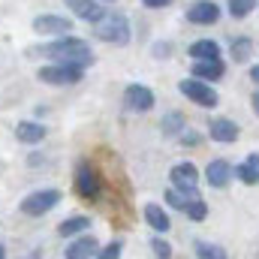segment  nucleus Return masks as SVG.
<instances>
[{
    "label": "nucleus",
    "mask_w": 259,
    "mask_h": 259,
    "mask_svg": "<svg viewBox=\"0 0 259 259\" xmlns=\"http://www.w3.org/2000/svg\"><path fill=\"white\" fill-rule=\"evenodd\" d=\"M253 112H256V115H259V94H256V97H253Z\"/></svg>",
    "instance_id": "nucleus-31"
},
{
    "label": "nucleus",
    "mask_w": 259,
    "mask_h": 259,
    "mask_svg": "<svg viewBox=\"0 0 259 259\" xmlns=\"http://www.w3.org/2000/svg\"><path fill=\"white\" fill-rule=\"evenodd\" d=\"M250 49H253L250 39H235V42H232V58H235V61H247Z\"/></svg>",
    "instance_id": "nucleus-21"
},
{
    "label": "nucleus",
    "mask_w": 259,
    "mask_h": 259,
    "mask_svg": "<svg viewBox=\"0 0 259 259\" xmlns=\"http://www.w3.org/2000/svg\"><path fill=\"white\" fill-rule=\"evenodd\" d=\"M66 3H69L72 12H75L78 18H84V21H97V18L103 15V9H100L97 0H66Z\"/></svg>",
    "instance_id": "nucleus-14"
},
{
    "label": "nucleus",
    "mask_w": 259,
    "mask_h": 259,
    "mask_svg": "<svg viewBox=\"0 0 259 259\" xmlns=\"http://www.w3.org/2000/svg\"><path fill=\"white\" fill-rule=\"evenodd\" d=\"M250 9H253V0H229V12L235 18H244Z\"/></svg>",
    "instance_id": "nucleus-23"
},
{
    "label": "nucleus",
    "mask_w": 259,
    "mask_h": 259,
    "mask_svg": "<svg viewBox=\"0 0 259 259\" xmlns=\"http://www.w3.org/2000/svg\"><path fill=\"white\" fill-rule=\"evenodd\" d=\"M145 220H148V226H154L157 232H166L172 223H169V214L160 208V205H145Z\"/></svg>",
    "instance_id": "nucleus-16"
},
{
    "label": "nucleus",
    "mask_w": 259,
    "mask_h": 259,
    "mask_svg": "<svg viewBox=\"0 0 259 259\" xmlns=\"http://www.w3.org/2000/svg\"><path fill=\"white\" fill-rule=\"evenodd\" d=\"M178 91H181L190 103H196V106H205V109H214V106L220 103L217 91H214V88H208L202 78H184V81L178 84Z\"/></svg>",
    "instance_id": "nucleus-3"
},
{
    "label": "nucleus",
    "mask_w": 259,
    "mask_h": 259,
    "mask_svg": "<svg viewBox=\"0 0 259 259\" xmlns=\"http://www.w3.org/2000/svg\"><path fill=\"white\" fill-rule=\"evenodd\" d=\"M75 190L84 196V199H97V196H100V181H97L94 169H88V166L78 169V175H75Z\"/></svg>",
    "instance_id": "nucleus-10"
},
{
    "label": "nucleus",
    "mask_w": 259,
    "mask_h": 259,
    "mask_svg": "<svg viewBox=\"0 0 259 259\" xmlns=\"http://www.w3.org/2000/svg\"><path fill=\"white\" fill-rule=\"evenodd\" d=\"M211 139H217V142H235L238 139V127L232 121H214L211 124Z\"/></svg>",
    "instance_id": "nucleus-18"
},
{
    "label": "nucleus",
    "mask_w": 259,
    "mask_h": 259,
    "mask_svg": "<svg viewBox=\"0 0 259 259\" xmlns=\"http://www.w3.org/2000/svg\"><path fill=\"white\" fill-rule=\"evenodd\" d=\"M172 184H175V190H181L184 196H199L196 190V184H199V172H196L193 163H178L175 169H172Z\"/></svg>",
    "instance_id": "nucleus-6"
},
{
    "label": "nucleus",
    "mask_w": 259,
    "mask_h": 259,
    "mask_svg": "<svg viewBox=\"0 0 259 259\" xmlns=\"http://www.w3.org/2000/svg\"><path fill=\"white\" fill-rule=\"evenodd\" d=\"M235 172H238V178H241L244 184H256V181H259V157H256V154H250V157L235 169Z\"/></svg>",
    "instance_id": "nucleus-17"
},
{
    "label": "nucleus",
    "mask_w": 259,
    "mask_h": 259,
    "mask_svg": "<svg viewBox=\"0 0 259 259\" xmlns=\"http://www.w3.org/2000/svg\"><path fill=\"white\" fill-rule=\"evenodd\" d=\"M100 244L94 241V238H78V241H72L69 247H66V256L69 259H84V256H97L100 250H97Z\"/></svg>",
    "instance_id": "nucleus-15"
},
{
    "label": "nucleus",
    "mask_w": 259,
    "mask_h": 259,
    "mask_svg": "<svg viewBox=\"0 0 259 259\" xmlns=\"http://www.w3.org/2000/svg\"><path fill=\"white\" fill-rule=\"evenodd\" d=\"M30 55H39V58H52V61H61V64H94V55H91V46L78 36H61L49 46H39V49H30Z\"/></svg>",
    "instance_id": "nucleus-1"
},
{
    "label": "nucleus",
    "mask_w": 259,
    "mask_h": 259,
    "mask_svg": "<svg viewBox=\"0 0 259 259\" xmlns=\"http://www.w3.org/2000/svg\"><path fill=\"white\" fill-rule=\"evenodd\" d=\"M250 78H253V81H256V84H259V64L253 66V69H250Z\"/></svg>",
    "instance_id": "nucleus-30"
},
{
    "label": "nucleus",
    "mask_w": 259,
    "mask_h": 259,
    "mask_svg": "<svg viewBox=\"0 0 259 259\" xmlns=\"http://www.w3.org/2000/svg\"><path fill=\"white\" fill-rule=\"evenodd\" d=\"M184 208H187V214H190L193 220H202V217H205V211H208V208H205V202H202L199 196L187 199V205H184Z\"/></svg>",
    "instance_id": "nucleus-22"
},
{
    "label": "nucleus",
    "mask_w": 259,
    "mask_h": 259,
    "mask_svg": "<svg viewBox=\"0 0 259 259\" xmlns=\"http://www.w3.org/2000/svg\"><path fill=\"white\" fill-rule=\"evenodd\" d=\"M124 103H127L130 112H148L154 106V94L145 84H130L127 94H124Z\"/></svg>",
    "instance_id": "nucleus-7"
},
{
    "label": "nucleus",
    "mask_w": 259,
    "mask_h": 259,
    "mask_svg": "<svg viewBox=\"0 0 259 259\" xmlns=\"http://www.w3.org/2000/svg\"><path fill=\"white\" fill-rule=\"evenodd\" d=\"M121 253V241H115V244H109L106 250H100V256L103 259H112V256H118Z\"/></svg>",
    "instance_id": "nucleus-28"
},
{
    "label": "nucleus",
    "mask_w": 259,
    "mask_h": 259,
    "mask_svg": "<svg viewBox=\"0 0 259 259\" xmlns=\"http://www.w3.org/2000/svg\"><path fill=\"white\" fill-rule=\"evenodd\" d=\"M196 256H211V259H223V256H226V253H223V250H217V247H211V244H202V241H199V244H196Z\"/></svg>",
    "instance_id": "nucleus-24"
},
{
    "label": "nucleus",
    "mask_w": 259,
    "mask_h": 259,
    "mask_svg": "<svg viewBox=\"0 0 259 259\" xmlns=\"http://www.w3.org/2000/svg\"><path fill=\"white\" fill-rule=\"evenodd\" d=\"M81 78V66L75 64H58L55 66H42L39 69V81H46V84H75Z\"/></svg>",
    "instance_id": "nucleus-4"
},
{
    "label": "nucleus",
    "mask_w": 259,
    "mask_h": 259,
    "mask_svg": "<svg viewBox=\"0 0 259 259\" xmlns=\"http://www.w3.org/2000/svg\"><path fill=\"white\" fill-rule=\"evenodd\" d=\"M58 202H61V193L58 190H36V193H30L27 199H21V211L30 214V217H39V214L52 211Z\"/></svg>",
    "instance_id": "nucleus-5"
},
{
    "label": "nucleus",
    "mask_w": 259,
    "mask_h": 259,
    "mask_svg": "<svg viewBox=\"0 0 259 259\" xmlns=\"http://www.w3.org/2000/svg\"><path fill=\"white\" fill-rule=\"evenodd\" d=\"M193 75L196 78H220L223 75V61L220 58H196L193 61Z\"/></svg>",
    "instance_id": "nucleus-11"
},
{
    "label": "nucleus",
    "mask_w": 259,
    "mask_h": 259,
    "mask_svg": "<svg viewBox=\"0 0 259 259\" xmlns=\"http://www.w3.org/2000/svg\"><path fill=\"white\" fill-rule=\"evenodd\" d=\"M166 199H169V205H172V208H184V205H187V199H184V193H181V190H169V193H166Z\"/></svg>",
    "instance_id": "nucleus-27"
},
{
    "label": "nucleus",
    "mask_w": 259,
    "mask_h": 259,
    "mask_svg": "<svg viewBox=\"0 0 259 259\" xmlns=\"http://www.w3.org/2000/svg\"><path fill=\"white\" fill-rule=\"evenodd\" d=\"M97 36L103 39V42H112V46H124L130 39V21L124 15H118V12H112V15H100L97 18Z\"/></svg>",
    "instance_id": "nucleus-2"
},
{
    "label": "nucleus",
    "mask_w": 259,
    "mask_h": 259,
    "mask_svg": "<svg viewBox=\"0 0 259 259\" xmlns=\"http://www.w3.org/2000/svg\"><path fill=\"white\" fill-rule=\"evenodd\" d=\"M15 136H18V142H24V145H36V142L46 139V127H39V124H33V121H24V124L15 127Z\"/></svg>",
    "instance_id": "nucleus-13"
},
{
    "label": "nucleus",
    "mask_w": 259,
    "mask_h": 259,
    "mask_svg": "<svg viewBox=\"0 0 259 259\" xmlns=\"http://www.w3.org/2000/svg\"><path fill=\"white\" fill-rule=\"evenodd\" d=\"M205 175H208V184H211V187H226V181H229L232 169H229V163H226V160H211Z\"/></svg>",
    "instance_id": "nucleus-12"
},
{
    "label": "nucleus",
    "mask_w": 259,
    "mask_h": 259,
    "mask_svg": "<svg viewBox=\"0 0 259 259\" xmlns=\"http://www.w3.org/2000/svg\"><path fill=\"white\" fill-rule=\"evenodd\" d=\"M181 127H184V118H181V115H169V118L163 121V130H166L169 136H172V133H178Z\"/></svg>",
    "instance_id": "nucleus-25"
},
{
    "label": "nucleus",
    "mask_w": 259,
    "mask_h": 259,
    "mask_svg": "<svg viewBox=\"0 0 259 259\" xmlns=\"http://www.w3.org/2000/svg\"><path fill=\"white\" fill-rule=\"evenodd\" d=\"M0 256H3V244H0Z\"/></svg>",
    "instance_id": "nucleus-32"
},
{
    "label": "nucleus",
    "mask_w": 259,
    "mask_h": 259,
    "mask_svg": "<svg viewBox=\"0 0 259 259\" xmlns=\"http://www.w3.org/2000/svg\"><path fill=\"white\" fill-rule=\"evenodd\" d=\"M142 3H145L148 9H163V6H169L172 0H142Z\"/></svg>",
    "instance_id": "nucleus-29"
},
{
    "label": "nucleus",
    "mask_w": 259,
    "mask_h": 259,
    "mask_svg": "<svg viewBox=\"0 0 259 259\" xmlns=\"http://www.w3.org/2000/svg\"><path fill=\"white\" fill-rule=\"evenodd\" d=\"M151 250H154V253H157V256H172V247H169V244H166V241H160V238H154V241H151Z\"/></svg>",
    "instance_id": "nucleus-26"
},
{
    "label": "nucleus",
    "mask_w": 259,
    "mask_h": 259,
    "mask_svg": "<svg viewBox=\"0 0 259 259\" xmlns=\"http://www.w3.org/2000/svg\"><path fill=\"white\" fill-rule=\"evenodd\" d=\"M187 18H190L193 24H214V21L220 18V9H217V3H211V0H199V3L190 6Z\"/></svg>",
    "instance_id": "nucleus-9"
},
{
    "label": "nucleus",
    "mask_w": 259,
    "mask_h": 259,
    "mask_svg": "<svg viewBox=\"0 0 259 259\" xmlns=\"http://www.w3.org/2000/svg\"><path fill=\"white\" fill-rule=\"evenodd\" d=\"M88 226H91V220H88V217H69V220H64V223H61V229H58V232H61V235L66 238V235L84 232Z\"/></svg>",
    "instance_id": "nucleus-20"
},
{
    "label": "nucleus",
    "mask_w": 259,
    "mask_h": 259,
    "mask_svg": "<svg viewBox=\"0 0 259 259\" xmlns=\"http://www.w3.org/2000/svg\"><path fill=\"white\" fill-rule=\"evenodd\" d=\"M190 58H220V46L214 42V39H199L190 46Z\"/></svg>",
    "instance_id": "nucleus-19"
},
{
    "label": "nucleus",
    "mask_w": 259,
    "mask_h": 259,
    "mask_svg": "<svg viewBox=\"0 0 259 259\" xmlns=\"http://www.w3.org/2000/svg\"><path fill=\"white\" fill-rule=\"evenodd\" d=\"M33 30L36 33H58L64 36L66 30H72V21L64 15H36L33 18Z\"/></svg>",
    "instance_id": "nucleus-8"
}]
</instances>
